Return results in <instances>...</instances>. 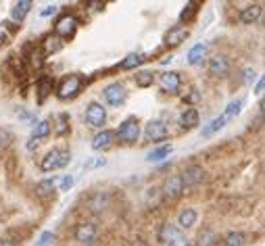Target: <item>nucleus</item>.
Wrapping results in <instances>:
<instances>
[{
    "label": "nucleus",
    "mask_w": 265,
    "mask_h": 246,
    "mask_svg": "<svg viewBox=\"0 0 265 246\" xmlns=\"http://www.w3.org/2000/svg\"><path fill=\"white\" fill-rule=\"evenodd\" d=\"M78 30V19L73 15H63L57 23H54V33L59 38H67V36H73V32Z\"/></svg>",
    "instance_id": "10"
},
{
    "label": "nucleus",
    "mask_w": 265,
    "mask_h": 246,
    "mask_svg": "<svg viewBox=\"0 0 265 246\" xmlns=\"http://www.w3.org/2000/svg\"><path fill=\"white\" fill-rule=\"evenodd\" d=\"M57 11H59L57 4H48V6H44V9L40 11V17H50V15H54Z\"/></svg>",
    "instance_id": "38"
},
{
    "label": "nucleus",
    "mask_w": 265,
    "mask_h": 246,
    "mask_svg": "<svg viewBox=\"0 0 265 246\" xmlns=\"http://www.w3.org/2000/svg\"><path fill=\"white\" fill-rule=\"evenodd\" d=\"M102 98H104V102L109 104V107H121V104L128 100V90H125L123 83L119 82H113V83H109L107 88L102 90Z\"/></svg>",
    "instance_id": "4"
},
{
    "label": "nucleus",
    "mask_w": 265,
    "mask_h": 246,
    "mask_svg": "<svg viewBox=\"0 0 265 246\" xmlns=\"http://www.w3.org/2000/svg\"><path fill=\"white\" fill-rule=\"evenodd\" d=\"M261 113H263V115H265V96H263V98H261Z\"/></svg>",
    "instance_id": "45"
},
{
    "label": "nucleus",
    "mask_w": 265,
    "mask_h": 246,
    "mask_svg": "<svg viewBox=\"0 0 265 246\" xmlns=\"http://www.w3.org/2000/svg\"><path fill=\"white\" fill-rule=\"evenodd\" d=\"M159 242L163 246H188L184 231L178 230L176 226H171V223L161 226V230H159Z\"/></svg>",
    "instance_id": "3"
},
{
    "label": "nucleus",
    "mask_w": 265,
    "mask_h": 246,
    "mask_svg": "<svg viewBox=\"0 0 265 246\" xmlns=\"http://www.w3.org/2000/svg\"><path fill=\"white\" fill-rule=\"evenodd\" d=\"M57 184H59V178H50V180L40 181V184L36 186L38 196H48V194H52V192H54V188H57Z\"/></svg>",
    "instance_id": "26"
},
{
    "label": "nucleus",
    "mask_w": 265,
    "mask_h": 246,
    "mask_svg": "<svg viewBox=\"0 0 265 246\" xmlns=\"http://www.w3.org/2000/svg\"><path fill=\"white\" fill-rule=\"evenodd\" d=\"M245 244H247V238L242 231H230L224 242V246H245Z\"/></svg>",
    "instance_id": "30"
},
{
    "label": "nucleus",
    "mask_w": 265,
    "mask_h": 246,
    "mask_svg": "<svg viewBox=\"0 0 265 246\" xmlns=\"http://www.w3.org/2000/svg\"><path fill=\"white\" fill-rule=\"evenodd\" d=\"M209 71H211L213 75H217V77L228 75V71H230V59L224 57V54H215V57H211V61H209Z\"/></svg>",
    "instance_id": "14"
},
{
    "label": "nucleus",
    "mask_w": 265,
    "mask_h": 246,
    "mask_svg": "<svg viewBox=\"0 0 265 246\" xmlns=\"http://www.w3.org/2000/svg\"><path fill=\"white\" fill-rule=\"evenodd\" d=\"M188 36H190V32H188L186 27L176 25V27H171V30H167V32H165L163 42H165L167 46H180Z\"/></svg>",
    "instance_id": "12"
},
{
    "label": "nucleus",
    "mask_w": 265,
    "mask_h": 246,
    "mask_svg": "<svg viewBox=\"0 0 265 246\" xmlns=\"http://www.w3.org/2000/svg\"><path fill=\"white\" fill-rule=\"evenodd\" d=\"M163 194L165 196H169V198H176V196H180L184 192V184H182V180H180V175H169L165 181H163Z\"/></svg>",
    "instance_id": "13"
},
{
    "label": "nucleus",
    "mask_w": 265,
    "mask_h": 246,
    "mask_svg": "<svg viewBox=\"0 0 265 246\" xmlns=\"http://www.w3.org/2000/svg\"><path fill=\"white\" fill-rule=\"evenodd\" d=\"M144 136L152 140V142H161L169 136V131H167V125L163 121H149L144 128Z\"/></svg>",
    "instance_id": "11"
},
{
    "label": "nucleus",
    "mask_w": 265,
    "mask_h": 246,
    "mask_svg": "<svg viewBox=\"0 0 265 246\" xmlns=\"http://www.w3.org/2000/svg\"><path fill=\"white\" fill-rule=\"evenodd\" d=\"M197 246H215L217 244V234L213 230H200L197 236Z\"/></svg>",
    "instance_id": "24"
},
{
    "label": "nucleus",
    "mask_w": 265,
    "mask_h": 246,
    "mask_svg": "<svg viewBox=\"0 0 265 246\" xmlns=\"http://www.w3.org/2000/svg\"><path fill=\"white\" fill-rule=\"evenodd\" d=\"M263 27H265V13H263Z\"/></svg>",
    "instance_id": "46"
},
{
    "label": "nucleus",
    "mask_w": 265,
    "mask_h": 246,
    "mask_svg": "<svg viewBox=\"0 0 265 246\" xmlns=\"http://www.w3.org/2000/svg\"><path fill=\"white\" fill-rule=\"evenodd\" d=\"M134 82H136V86H140V88H149V86H152V82H155V73L152 71H138L134 75Z\"/></svg>",
    "instance_id": "28"
},
{
    "label": "nucleus",
    "mask_w": 265,
    "mask_h": 246,
    "mask_svg": "<svg viewBox=\"0 0 265 246\" xmlns=\"http://www.w3.org/2000/svg\"><path fill=\"white\" fill-rule=\"evenodd\" d=\"M83 119H86L90 128H102L104 121H107V109L100 102H90L83 111Z\"/></svg>",
    "instance_id": "6"
},
{
    "label": "nucleus",
    "mask_w": 265,
    "mask_h": 246,
    "mask_svg": "<svg viewBox=\"0 0 265 246\" xmlns=\"http://www.w3.org/2000/svg\"><path fill=\"white\" fill-rule=\"evenodd\" d=\"M73 236H75V240H78L80 244H92L96 240V236H99V228L94 226V223H80L78 228H75L73 231Z\"/></svg>",
    "instance_id": "8"
},
{
    "label": "nucleus",
    "mask_w": 265,
    "mask_h": 246,
    "mask_svg": "<svg viewBox=\"0 0 265 246\" xmlns=\"http://www.w3.org/2000/svg\"><path fill=\"white\" fill-rule=\"evenodd\" d=\"M80 88H82V77L80 75H65L61 80L59 88H57V96L61 100H69V98H73L80 92Z\"/></svg>",
    "instance_id": "5"
},
{
    "label": "nucleus",
    "mask_w": 265,
    "mask_h": 246,
    "mask_svg": "<svg viewBox=\"0 0 265 246\" xmlns=\"http://www.w3.org/2000/svg\"><path fill=\"white\" fill-rule=\"evenodd\" d=\"M4 42H6V36H4V33H2V32H0V46H2V44H4Z\"/></svg>",
    "instance_id": "44"
},
{
    "label": "nucleus",
    "mask_w": 265,
    "mask_h": 246,
    "mask_svg": "<svg viewBox=\"0 0 265 246\" xmlns=\"http://www.w3.org/2000/svg\"><path fill=\"white\" fill-rule=\"evenodd\" d=\"M199 121H200V115H199V111L194 107L182 111V115H180V123H182V128H186V130L197 128Z\"/></svg>",
    "instance_id": "19"
},
{
    "label": "nucleus",
    "mask_w": 265,
    "mask_h": 246,
    "mask_svg": "<svg viewBox=\"0 0 265 246\" xmlns=\"http://www.w3.org/2000/svg\"><path fill=\"white\" fill-rule=\"evenodd\" d=\"M115 138L119 140L121 144H136L138 138H140V123H138L134 117L125 119L119 128H117Z\"/></svg>",
    "instance_id": "2"
},
{
    "label": "nucleus",
    "mask_w": 265,
    "mask_h": 246,
    "mask_svg": "<svg viewBox=\"0 0 265 246\" xmlns=\"http://www.w3.org/2000/svg\"><path fill=\"white\" fill-rule=\"evenodd\" d=\"M38 144H40V140H36V138H30V142H27V150H33Z\"/></svg>",
    "instance_id": "42"
},
{
    "label": "nucleus",
    "mask_w": 265,
    "mask_h": 246,
    "mask_svg": "<svg viewBox=\"0 0 265 246\" xmlns=\"http://www.w3.org/2000/svg\"><path fill=\"white\" fill-rule=\"evenodd\" d=\"M142 63H144V54L132 52V54H128V57L121 61V67H123V69H134V67H138V65H142Z\"/></svg>",
    "instance_id": "29"
},
{
    "label": "nucleus",
    "mask_w": 265,
    "mask_h": 246,
    "mask_svg": "<svg viewBox=\"0 0 265 246\" xmlns=\"http://www.w3.org/2000/svg\"><path fill=\"white\" fill-rule=\"evenodd\" d=\"M104 163H107V161H104V159H100V157H94L92 161H88V163H86V169H96V167H102Z\"/></svg>",
    "instance_id": "39"
},
{
    "label": "nucleus",
    "mask_w": 265,
    "mask_h": 246,
    "mask_svg": "<svg viewBox=\"0 0 265 246\" xmlns=\"http://www.w3.org/2000/svg\"><path fill=\"white\" fill-rule=\"evenodd\" d=\"M48 133H50V121H48V119H44V121H38L36 125H33L32 138H36V140H42V138H46Z\"/></svg>",
    "instance_id": "27"
},
{
    "label": "nucleus",
    "mask_w": 265,
    "mask_h": 246,
    "mask_svg": "<svg viewBox=\"0 0 265 246\" xmlns=\"http://www.w3.org/2000/svg\"><path fill=\"white\" fill-rule=\"evenodd\" d=\"M52 90V80L50 77H42V80L38 82V94H40V100H44V98L50 94Z\"/></svg>",
    "instance_id": "32"
},
{
    "label": "nucleus",
    "mask_w": 265,
    "mask_h": 246,
    "mask_svg": "<svg viewBox=\"0 0 265 246\" xmlns=\"http://www.w3.org/2000/svg\"><path fill=\"white\" fill-rule=\"evenodd\" d=\"M171 144H163V146H157V148H152L149 154H146V161H150V163H159V161L167 159L171 154Z\"/></svg>",
    "instance_id": "23"
},
{
    "label": "nucleus",
    "mask_w": 265,
    "mask_h": 246,
    "mask_svg": "<svg viewBox=\"0 0 265 246\" xmlns=\"http://www.w3.org/2000/svg\"><path fill=\"white\" fill-rule=\"evenodd\" d=\"M261 13H263V6L261 4H248V6H245V9H242V13H240V21L242 23H255L257 19L261 17Z\"/></svg>",
    "instance_id": "18"
},
{
    "label": "nucleus",
    "mask_w": 265,
    "mask_h": 246,
    "mask_svg": "<svg viewBox=\"0 0 265 246\" xmlns=\"http://www.w3.org/2000/svg\"><path fill=\"white\" fill-rule=\"evenodd\" d=\"M255 92L257 94H261V92H265V75H261V80L255 83Z\"/></svg>",
    "instance_id": "40"
},
{
    "label": "nucleus",
    "mask_w": 265,
    "mask_h": 246,
    "mask_svg": "<svg viewBox=\"0 0 265 246\" xmlns=\"http://www.w3.org/2000/svg\"><path fill=\"white\" fill-rule=\"evenodd\" d=\"M192 13H197V4H194V2H188V4H186V9H184L182 13H180V21H182V23H184V21H188V19H190Z\"/></svg>",
    "instance_id": "35"
},
{
    "label": "nucleus",
    "mask_w": 265,
    "mask_h": 246,
    "mask_svg": "<svg viewBox=\"0 0 265 246\" xmlns=\"http://www.w3.org/2000/svg\"><path fill=\"white\" fill-rule=\"evenodd\" d=\"M71 186H73V175H61L59 184H57L59 192H69V188H71Z\"/></svg>",
    "instance_id": "33"
},
{
    "label": "nucleus",
    "mask_w": 265,
    "mask_h": 246,
    "mask_svg": "<svg viewBox=\"0 0 265 246\" xmlns=\"http://www.w3.org/2000/svg\"><path fill=\"white\" fill-rule=\"evenodd\" d=\"M32 11V2L30 0H19V2L13 4V9H11V19L15 21V23H21L25 17H27V13Z\"/></svg>",
    "instance_id": "17"
},
{
    "label": "nucleus",
    "mask_w": 265,
    "mask_h": 246,
    "mask_svg": "<svg viewBox=\"0 0 265 246\" xmlns=\"http://www.w3.org/2000/svg\"><path fill=\"white\" fill-rule=\"evenodd\" d=\"M13 142V136H11V131H6V130H2L0 128V150L2 148H6Z\"/></svg>",
    "instance_id": "36"
},
{
    "label": "nucleus",
    "mask_w": 265,
    "mask_h": 246,
    "mask_svg": "<svg viewBox=\"0 0 265 246\" xmlns=\"http://www.w3.org/2000/svg\"><path fill=\"white\" fill-rule=\"evenodd\" d=\"M180 180H182L184 188H194L205 180V169L200 165H188L186 169L180 173Z\"/></svg>",
    "instance_id": "7"
},
{
    "label": "nucleus",
    "mask_w": 265,
    "mask_h": 246,
    "mask_svg": "<svg viewBox=\"0 0 265 246\" xmlns=\"http://www.w3.org/2000/svg\"><path fill=\"white\" fill-rule=\"evenodd\" d=\"M113 140H115V131L102 130L92 138V148L94 150H104V148H109V146L113 144Z\"/></svg>",
    "instance_id": "16"
},
{
    "label": "nucleus",
    "mask_w": 265,
    "mask_h": 246,
    "mask_svg": "<svg viewBox=\"0 0 265 246\" xmlns=\"http://www.w3.org/2000/svg\"><path fill=\"white\" fill-rule=\"evenodd\" d=\"M61 48H63V40L57 33H48L44 42H42V52L44 54H54V52H59Z\"/></svg>",
    "instance_id": "20"
},
{
    "label": "nucleus",
    "mask_w": 265,
    "mask_h": 246,
    "mask_svg": "<svg viewBox=\"0 0 265 246\" xmlns=\"http://www.w3.org/2000/svg\"><path fill=\"white\" fill-rule=\"evenodd\" d=\"M54 242V234L52 231H42L40 238H38V242L33 244V246H50Z\"/></svg>",
    "instance_id": "34"
},
{
    "label": "nucleus",
    "mask_w": 265,
    "mask_h": 246,
    "mask_svg": "<svg viewBox=\"0 0 265 246\" xmlns=\"http://www.w3.org/2000/svg\"><path fill=\"white\" fill-rule=\"evenodd\" d=\"M242 104H245V100H242V98H234L232 102H228V107H226V113H224V117H226V119H232V117H236V115L240 113Z\"/></svg>",
    "instance_id": "31"
},
{
    "label": "nucleus",
    "mask_w": 265,
    "mask_h": 246,
    "mask_svg": "<svg viewBox=\"0 0 265 246\" xmlns=\"http://www.w3.org/2000/svg\"><path fill=\"white\" fill-rule=\"evenodd\" d=\"M226 123H228V119H226L224 115L215 117V119H213V121H211V123H209V125H207V128L203 130V136H205V138H209V136H213V133H217L219 130H224V125H226Z\"/></svg>",
    "instance_id": "25"
},
{
    "label": "nucleus",
    "mask_w": 265,
    "mask_h": 246,
    "mask_svg": "<svg viewBox=\"0 0 265 246\" xmlns=\"http://www.w3.org/2000/svg\"><path fill=\"white\" fill-rule=\"evenodd\" d=\"M69 161H71V154L69 150L65 148H52L44 154V159H42L40 163V169L42 171H54V169H63V167L69 165Z\"/></svg>",
    "instance_id": "1"
},
{
    "label": "nucleus",
    "mask_w": 265,
    "mask_h": 246,
    "mask_svg": "<svg viewBox=\"0 0 265 246\" xmlns=\"http://www.w3.org/2000/svg\"><path fill=\"white\" fill-rule=\"evenodd\" d=\"M205 59H209V46L207 44H194L188 50V65H203Z\"/></svg>",
    "instance_id": "15"
},
{
    "label": "nucleus",
    "mask_w": 265,
    "mask_h": 246,
    "mask_svg": "<svg viewBox=\"0 0 265 246\" xmlns=\"http://www.w3.org/2000/svg\"><path fill=\"white\" fill-rule=\"evenodd\" d=\"M109 202H111V196L107 192H99V194H94V198L88 202V207H90L92 213H102V211L109 207Z\"/></svg>",
    "instance_id": "21"
},
{
    "label": "nucleus",
    "mask_w": 265,
    "mask_h": 246,
    "mask_svg": "<svg viewBox=\"0 0 265 246\" xmlns=\"http://www.w3.org/2000/svg\"><path fill=\"white\" fill-rule=\"evenodd\" d=\"M0 246H17L15 240H9V238H4V240H0Z\"/></svg>",
    "instance_id": "43"
},
{
    "label": "nucleus",
    "mask_w": 265,
    "mask_h": 246,
    "mask_svg": "<svg viewBox=\"0 0 265 246\" xmlns=\"http://www.w3.org/2000/svg\"><path fill=\"white\" fill-rule=\"evenodd\" d=\"M190 92H192V94H188L186 100H188V102H197L199 98H200V96H199V92H197V90H190Z\"/></svg>",
    "instance_id": "41"
},
{
    "label": "nucleus",
    "mask_w": 265,
    "mask_h": 246,
    "mask_svg": "<svg viewBox=\"0 0 265 246\" xmlns=\"http://www.w3.org/2000/svg\"><path fill=\"white\" fill-rule=\"evenodd\" d=\"M67 115L63 113V115H59V125H57V133L59 136H63V133H67V130H69V125H67Z\"/></svg>",
    "instance_id": "37"
},
{
    "label": "nucleus",
    "mask_w": 265,
    "mask_h": 246,
    "mask_svg": "<svg viewBox=\"0 0 265 246\" xmlns=\"http://www.w3.org/2000/svg\"><path fill=\"white\" fill-rule=\"evenodd\" d=\"M180 83H182V80H180V73H176V71H165L159 75V86H161V90L167 94H178Z\"/></svg>",
    "instance_id": "9"
},
{
    "label": "nucleus",
    "mask_w": 265,
    "mask_h": 246,
    "mask_svg": "<svg viewBox=\"0 0 265 246\" xmlns=\"http://www.w3.org/2000/svg\"><path fill=\"white\" fill-rule=\"evenodd\" d=\"M197 219H199V213L194 209H184L182 213L178 215V223L182 230H190L194 223H197Z\"/></svg>",
    "instance_id": "22"
}]
</instances>
